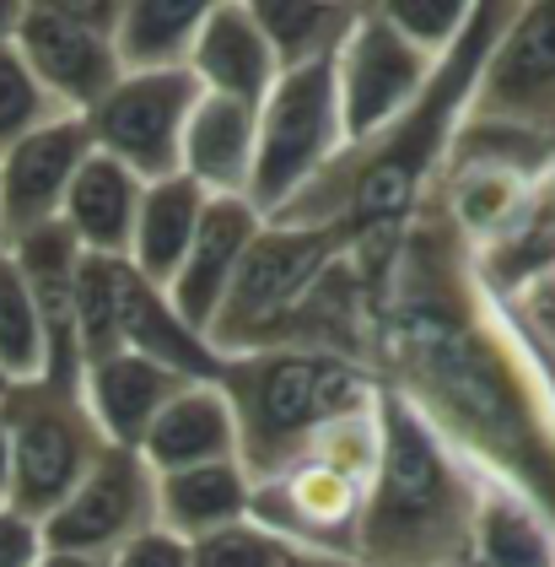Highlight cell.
<instances>
[{"label": "cell", "mask_w": 555, "mask_h": 567, "mask_svg": "<svg viewBox=\"0 0 555 567\" xmlns=\"http://www.w3.org/2000/svg\"><path fill=\"white\" fill-rule=\"evenodd\" d=\"M373 379L480 476L555 519V368L474 281L470 249L431 200L373 308Z\"/></svg>", "instance_id": "6da1fadb"}, {"label": "cell", "mask_w": 555, "mask_h": 567, "mask_svg": "<svg viewBox=\"0 0 555 567\" xmlns=\"http://www.w3.org/2000/svg\"><path fill=\"white\" fill-rule=\"evenodd\" d=\"M513 0H480L470 11V28L464 39L437 60V76L421 92V103L388 125L384 135L362 141V146H345L341 163L318 178L313 189H302L286 212H275L270 221H286V227H324L345 244V255L356 260L373 308L384 292V276L410 221L421 217V206L431 200V184L442 174V157H448V141L459 131L464 109H470V87L474 71L485 60V49L496 39V28L507 22Z\"/></svg>", "instance_id": "7a4b0ae2"}, {"label": "cell", "mask_w": 555, "mask_h": 567, "mask_svg": "<svg viewBox=\"0 0 555 567\" xmlns=\"http://www.w3.org/2000/svg\"><path fill=\"white\" fill-rule=\"evenodd\" d=\"M378 422H384V449H378V471L367 481V503H362V524H356V563H470L480 471L388 390L378 394Z\"/></svg>", "instance_id": "3957f363"}, {"label": "cell", "mask_w": 555, "mask_h": 567, "mask_svg": "<svg viewBox=\"0 0 555 567\" xmlns=\"http://www.w3.org/2000/svg\"><path fill=\"white\" fill-rule=\"evenodd\" d=\"M227 405L238 416V465L254 481L297 465L302 449L350 411L378 400L373 368L329 351H238L221 357Z\"/></svg>", "instance_id": "277c9868"}, {"label": "cell", "mask_w": 555, "mask_h": 567, "mask_svg": "<svg viewBox=\"0 0 555 567\" xmlns=\"http://www.w3.org/2000/svg\"><path fill=\"white\" fill-rule=\"evenodd\" d=\"M345 125L335 97V60L286 71L270 97L254 109V174H249V206L270 221L286 212L302 189L341 163Z\"/></svg>", "instance_id": "5b68a950"}, {"label": "cell", "mask_w": 555, "mask_h": 567, "mask_svg": "<svg viewBox=\"0 0 555 567\" xmlns=\"http://www.w3.org/2000/svg\"><path fill=\"white\" fill-rule=\"evenodd\" d=\"M345 260V244L324 227H286V221H264L249 255L238 265L227 303L211 324L216 357H238V351H264L281 341V330L292 324L313 287Z\"/></svg>", "instance_id": "8992f818"}, {"label": "cell", "mask_w": 555, "mask_h": 567, "mask_svg": "<svg viewBox=\"0 0 555 567\" xmlns=\"http://www.w3.org/2000/svg\"><path fill=\"white\" fill-rule=\"evenodd\" d=\"M0 411L11 437V508L43 519L71 497V486L92 471V460L108 443L92 427L82 390L65 384H43V379L17 384L0 394Z\"/></svg>", "instance_id": "52a82bcc"}, {"label": "cell", "mask_w": 555, "mask_h": 567, "mask_svg": "<svg viewBox=\"0 0 555 567\" xmlns=\"http://www.w3.org/2000/svg\"><path fill=\"white\" fill-rule=\"evenodd\" d=\"M114 28L119 0H22L11 44L39 76V87L54 97V109L82 120L125 76L114 54Z\"/></svg>", "instance_id": "ba28073f"}, {"label": "cell", "mask_w": 555, "mask_h": 567, "mask_svg": "<svg viewBox=\"0 0 555 567\" xmlns=\"http://www.w3.org/2000/svg\"><path fill=\"white\" fill-rule=\"evenodd\" d=\"M431 76H437V60H427L421 49L405 44L388 28L378 0L356 6V22L345 33L341 54H335V97H341L345 146H362V141L384 135L388 125H399L421 103Z\"/></svg>", "instance_id": "9c48e42d"}, {"label": "cell", "mask_w": 555, "mask_h": 567, "mask_svg": "<svg viewBox=\"0 0 555 567\" xmlns=\"http://www.w3.org/2000/svg\"><path fill=\"white\" fill-rule=\"evenodd\" d=\"M200 87L189 82V71H125L108 97L82 114L92 152L125 163L135 178H168L178 174V146L184 125L195 114Z\"/></svg>", "instance_id": "30bf717a"}, {"label": "cell", "mask_w": 555, "mask_h": 567, "mask_svg": "<svg viewBox=\"0 0 555 567\" xmlns=\"http://www.w3.org/2000/svg\"><path fill=\"white\" fill-rule=\"evenodd\" d=\"M157 524V476L135 449H103L92 460L71 497L43 514V551H76V557H114L140 529Z\"/></svg>", "instance_id": "8fae6325"}, {"label": "cell", "mask_w": 555, "mask_h": 567, "mask_svg": "<svg viewBox=\"0 0 555 567\" xmlns=\"http://www.w3.org/2000/svg\"><path fill=\"white\" fill-rule=\"evenodd\" d=\"M464 114L555 135V0H523L507 11L474 71Z\"/></svg>", "instance_id": "7c38bea8"}, {"label": "cell", "mask_w": 555, "mask_h": 567, "mask_svg": "<svg viewBox=\"0 0 555 567\" xmlns=\"http://www.w3.org/2000/svg\"><path fill=\"white\" fill-rule=\"evenodd\" d=\"M367 486L341 476L318 460H297L275 476L254 481L249 524L275 535L286 551H341L356 557V524H362Z\"/></svg>", "instance_id": "4fadbf2b"}, {"label": "cell", "mask_w": 555, "mask_h": 567, "mask_svg": "<svg viewBox=\"0 0 555 567\" xmlns=\"http://www.w3.org/2000/svg\"><path fill=\"white\" fill-rule=\"evenodd\" d=\"M92 157V135L82 120H54L0 152V244H17L60 221L71 178Z\"/></svg>", "instance_id": "5bb4252c"}, {"label": "cell", "mask_w": 555, "mask_h": 567, "mask_svg": "<svg viewBox=\"0 0 555 567\" xmlns=\"http://www.w3.org/2000/svg\"><path fill=\"white\" fill-rule=\"evenodd\" d=\"M259 227H264V217L249 200H206L195 244H189V255L178 265V276L163 287L168 303L178 308V319L189 330H200L206 341H211V324L221 303H227V287H232L238 265L249 255V244L259 238Z\"/></svg>", "instance_id": "9a60e30c"}, {"label": "cell", "mask_w": 555, "mask_h": 567, "mask_svg": "<svg viewBox=\"0 0 555 567\" xmlns=\"http://www.w3.org/2000/svg\"><path fill=\"white\" fill-rule=\"evenodd\" d=\"M184 71H189V82L206 92V97L249 103V109H259L270 97V87L281 82L275 54H270L264 33H259L249 0H211L206 28H200L195 54H189Z\"/></svg>", "instance_id": "2e32d148"}, {"label": "cell", "mask_w": 555, "mask_h": 567, "mask_svg": "<svg viewBox=\"0 0 555 567\" xmlns=\"http://www.w3.org/2000/svg\"><path fill=\"white\" fill-rule=\"evenodd\" d=\"M184 384H189V379L168 373V368L151 362V357L108 351V357L86 362L76 390H82L86 416H92V427L103 433L108 449H140V437L157 422V411H163Z\"/></svg>", "instance_id": "e0dca14e"}, {"label": "cell", "mask_w": 555, "mask_h": 567, "mask_svg": "<svg viewBox=\"0 0 555 567\" xmlns=\"http://www.w3.org/2000/svg\"><path fill=\"white\" fill-rule=\"evenodd\" d=\"M114 341H119V351H135V357L163 362L168 373L189 379V384H211V379H221V357H216L211 341H206L200 330H189V324L178 319V308L168 303V292L151 287V281H140L129 265H119Z\"/></svg>", "instance_id": "ac0fdd59"}, {"label": "cell", "mask_w": 555, "mask_h": 567, "mask_svg": "<svg viewBox=\"0 0 555 567\" xmlns=\"http://www.w3.org/2000/svg\"><path fill=\"white\" fill-rule=\"evenodd\" d=\"M178 174L189 178L206 200H249L254 174V109L227 97H195V114L184 125Z\"/></svg>", "instance_id": "d6986e66"}, {"label": "cell", "mask_w": 555, "mask_h": 567, "mask_svg": "<svg viewBox=\"0 0 555 567\" xmlns=\"http://www.w3.org/2000/svg\"><path fill=\"white\" fill-rule=\"evenodd\" d=\"M151 476L189 471V465H216V460H238V416L227 405L221 384H184L168 405L157 411V422L146 427L135 449Z\"/></svg>", "instance_id": "ffe728a7"}, {"label": "cell", "mask_w": 555, "mask_h": 567, "mask_svg": "<svg viewBox=\"0 0 555 567\" xmlns=\"http://www.w3.org/2000/svg\"><path fill=\"white\" fill-rule=\"evenodd\" d=\"M140 195H146V178H135L125 163L92 152L71 189H65V206H60V227L76 238L82 255L97 260H125L129 255V233L140 217Z\"/></svg>", "instance_id": "44dd1931"}, {"label": "cell", "mask_w": 555, "mask_h": 567, "mask_svg": "<svg viewBox=\"0 0 555 567\" xmlns=\"http://www.w3.org/2000/svg\"><path fill=\"white\" fill-rule=\"evenodd\" d=\"M249 497H254V476L238 460L168 471V476H157V524L195 546L216 529L249 519Z\"/></svg>", "instance_id": "7402d4cb"}, {"label": "cell", "mask_w": 555, "mask_h": 567, "mask_svg": "<svg viewBox=\"0 0 555 567\" xmlns=\"http://www.w3.org/2000/svg\"><path fill=\"white\" fill-rule=\"evenodd\" d=\"M470 270L502 308L517 303L528 287H540L551 276L555 270V174L540 178V189L528 195L523 217L496 244H485L480 255H470Z\"/></svg>", "instance_id": "603a6c76"}, {"label": "cell", "mask_w": 555, "mask_h": 567, "mask_svg": "<svg viewBox=\"0 0 555 567\" xmlns=\"http://www.w3.org/2000/svg\"><path fill=\"white\" fill-rule=\"evenodd\" d=\"M470 563L474 567H555V519L540 503H528L523 492L480 476Z\"/></svg>", "instance_id": "cb8c5ba5"}, {"label": "cell", "mask_w": 555, "mask_h": 567, "mask_svg": "<svg viewBox=\"0 0 555 567\" xmlns=\"http://www.w3.org/2000/svg\"><path fill=\"white\" fill-rule=\"evenodd\" d=\"M200 217H206V195L184 174L151 178L146 195H140V217H135V233H129L125 265L140 281L168 287L178 276V265H184V255H189V244H195Z\"/></svg>", "instance_id": "d4e9b609"}, {"label": "cell", "mask_w": 555, "mask_h": 567, "mask_svg": "<svg viewBox=\"0 0 555 567\" xmlns=\"http://www.w3.org/2000/svg\"><path fill=\"white\" fill-rule=\"evenodd\" d=\"M211 0H119V71H184Z\"/></svg>", "instance_id": "484cf974"}, {"label": "cell", "mask_w": 555, "mask_h": 567, "mask_svg": "<svg viewBox=\"0 0 555 567\" xmlns=\"http://www.w3.org/2000/svg\"><path fill=\"white\" fill-rule=\"evenodd\" d=\"M249 6H254V22L281 76L307 71V65H329L356 22L350 0H249Z\"/></svg>", "instance_id": "4316f807"}, {"label": "cell", "mask_w": 555, "mask_h": 567, "mask_svg": "<svg viewBox=\"0 0 555 567\" xmlns=\"http://www.w3.org/2000/svg\"><path fill=\"white\" fill-rule=\"evenodd\" d=\"M0 379L6 390L43 379V319L33 287L6 244H0Z\"/></svg>", "instance_id": "83f0119b"}, {"label": "cell", "mask_w": 555, "mask_h": 567, "mask_svg": "<svg viewBox=\"0 0 555 567\" xmlns=\"http://www.w3.org/2000/svg\"><path fill=\"white\" fill-rule=\"evenodd\" d=\"M378 449H384V422H378V400H373L367 411H350L341 422H329L324 433L302 449V460H318V465H329V471H341V476L367 486L373 471H378Z\"/></svg>", "instance_id": "f1b7e54d"}, {"label": "cell", "mask_w": 555, "mask_h": 567, "mask_svg": "<svg viewBox=\"0 0 555 567\" xmlns=\"http://www.w3.org/2000/svg\"><path fill=\"white\" fill-rule=\"evenodd\" d=\"M378 11H384L388 28L405 44H416L427 60H442L448 49L464 39L474 0H378Z\"/></svg>", "instance_id": "f546056e"}, {"label": "cell", "mask_w": 555, "mask_h": 567, "mask_svg": "<svg viewBox=\"0 0 555 567\" xmlns=\"http://www.w3.org/2000/svg\"><path fill=\"white\" fill-rule=\"evenodd\" d=\"M54 120H65V114L39 87V76L28 71V60L17 54V44H0V152L17 146L22 135L54 125Z\"/></svg>", "instance_id": "4dcf8cb0"}, {"label": "cell", "mask_w": 555, "mask_h": 567, "mask_svg": "<svg viewBox=\"0 0 555 567\" xmlns=\"http://www.w3.org/2000/svg\"><path fill=\"white\" fill-rule=\"evenodd\" d=\"M189 567H286V546L259 524H232L189 546Z\"/></svg>", "instance_id": "1f68e13d"}, {"label": "cell", "mask_w": 555, "mask_h": 567, "mask_svg": "<svg viewBox=\"0 0 555 567\" xmlns=\"http://www.w3.org/2000/svg\"><path fill=\"white\" fill-rule=\"evenodd\" d=\"M507 313H513V324L523 330V341L555 368V270L540 287H528L517 303H507Z\"/></svg>", "instance_id": "d6a6232c"}, {"label": "cell", "mask_w": 555, "mask_h": 567, "mask_svg": "<svg viewBox=\"0 0 555 567\" xmlns=\"http://www.w3.org/2000/svg\"><path fill=\"white\" fill-rule=\"evenodd\" d=\"M108 563L114 567H189V540H178L163 524H151V529H140L129 546H119Z\"/></svg>", "instance_id": "836d02e7"}, {"label": "cell", "mask_w": 555, "mask_h": 567, "mask_svg": "<svg viewBox=\"0 0 555 567\" xmlns=\"http://www.w3.org/2000/svg\"><path fill=\"white\" fill-rule=\"evenodd\" d=\"M43 563V535L39 519L0 508V567H39Z\"/></svg>", "instance_id": "e575fe53"}, {"label": "cell", "mask_w": 555, "mask_h": 567, "mask_svg": "<svg viewBox=\"0 0 555 567\" xmlns=\"http://www.w3.org/2000/svg\"><path fill=\"white\" fill-rule=\"evenodd\" d=\"M286 567H362V563L341 557V551H286Z\"/></svg>", "instance_id": "d590c367"}, {"label": "cell", "mask_w": 555, "mask_h": 567, "mask_svg": "<svg viewBox=\"0 0 555 567\" xmlns=\"http://www.w3.org/2000/svg\"><path fill=\"white\" fill-rule=\"evenodd\" d=\"M0 508H11V437H6V411H0Z\"/></svg>", "instance_id": "8d00e7d4"}, {"label": "cell", "mask_w": 555, "mask_h": 567, "mask_svg": "<svg viewBox=\"0 0 555 567\" xmlns=\"http://www.w3.org/2000/svg\"><path fill=\"white\" fill-rule=\"evenodd\" d=\"M39 567H114L108 557H76V551H43Z\"/></svg>", "instance_id": "74e56055"}, {"label": "cell", "mask_w": 555, "mask_h": 567, "mask_svg": "<svg viewBox=\"0 0 555 567\" xmlns=\"http://www.w3.org/2000/svg\"><path fill=\"white\" fill-rule=\"evenodd\" d=\"M17 22H22V0H0V44L17 39Z\"/></svg>", "instance_id": "f35d334b"}, {"label": "cell", "mask_w": 555, "mask_h": 567, "mask_svg": "<svg viewBox=\"0 0 555 567\" xmlns=\"http://www.w3.org/2000/svg\"><path fill=\"white\" fill-rule=\"evenodd\" d=\"M453 567H474V563H453Z\"/></svg>", "instance_id": "ab89813d"}, {"label": "cell", "mask_w": 555, "mask_h": 567, "mask_svg": "<svg viewBox=\"0 0 555 567\" xmlns=\"http://www.w3.org/2000/svg\"><path fill=\"white\" fill-rule=\"evenodd\" d=\"M0 394H6V379H0Z\"/></svg>", "instance_id": "60d3db41"}]
</instances>
